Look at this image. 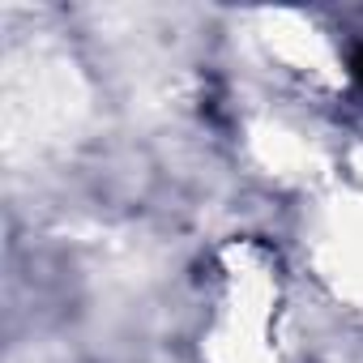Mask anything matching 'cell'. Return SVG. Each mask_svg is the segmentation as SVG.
Returning a JSON list of instances; mask_svg holds the SVG:
<instances>
[{
	"instance_id": "obj_1",
	"label": "cell",
	"mask_w": 363,
	"mask_h": 363,
	"mask_svg": "<svg viewBox=\"0 0 363 363\" xmlns=\"http://www.w3.org/2000/svg\"><path fill=\"white\" fill-rule=\"evenodd\" d=\"M350 73H354V82H363V48L350 52Z\"/></svg>"
}]
</instances>
